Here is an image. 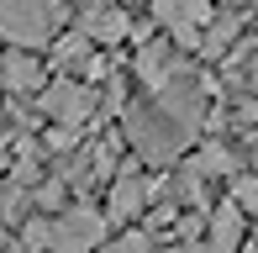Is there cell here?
Listing matches in <instances>:
<instances>
[{"instance_id": "6da1fadb", "label": "cell", "mask_w": 258, "mask_h": 253, "mask_svg": "<svg viewBox=\"0 0 258 253\" xmlns=\"http://www.w3.org/2000/svg\"><path fill=\"white\" fill-rule=\"evenodd\" d=\"M121 137L132 143L137 164H174V158H184L195 148V132L179 126L153 95L137 100V106H121Z\"/></svg>"}, {"instance_id": "7a4b0ae2", "label": "cell", "mask_w": 258, "mask_h": 253, "mask_svg": "<svg viewBox=\"0 0 258 253\" xmlns=\"http://www.w3.org/2000/svg\"><path fill=\"white\" fill-rule=\"evenodd\" d=\"M69 11L58 0H0V37L21 42V48H53V37L63 32Z\"/></svg>"}, {"instance_id": "3957f363", "label": "cell", "mask_w": 258, "mask_h": 253, "mask_svg": "<svg viewBox=\"0 0 258 253\" xmlns=\"http://www.w3.org/2000/svg\"><path fill=\"white\" fill-rule=\"evenodd\" d=\"M37 111L58 126H79L95 116V79H79V74H58L37 90Z\"/></svg>"}, {"instance_id": "277c9868", "label": "cell", "mask_w": 258, "mask_h": 253, "mask_svg": "<svg viewBox=\"0 0 258 253\" xmlns=\"http://www.w3.org/2000/svg\"><path fill=\"white\" fill-rule=\"evenodd\" d=\"M148 16L184 53H201V37H206L211 16H216V0H148Z\"/></svg>"}, {"instance_id": "5b68a950", "label": "cell", "mask_w": 258, "mask_h": 253, "mask_svg": "<svg viewBox=\"0 0 258 253\" xmlns=\"http://www.w3.org/2000/svg\"><path fill=\"white\" fill-rule=\"evenodd\" d=\"M153 195H158V179H148L143 169H137V153H132V158L111 174L105 216H111V222H143V216L153 211Z\"/></svg>"}, {"instance_id": "8992f818", "label": "cell", "mask_w": 258, "mask_h": 253, "mask_svg": "<svg viewBox=\"0 0 258 253\" xmlns=\"http://www.w3.org/2000/svg\"><path fill=\"white\" fill-rule=\"evenodd\" d=\"M100 243H111V216L105 211H95V206H85V201L53 211V248L85 253V248H100Z\"/></svg>"}, {"instance_id": "52a82bcc", "label": "cell", "mask_w": 258, "mask_h": 253, "mask_svg": "<svg viewBox=\"0 0 258 253\" xmlns=\"http://www.w3.org/2000/svg\"><path fill=\"white\" fill-rule=\"evenodd\" d=\"M79 32H85L95 48H116V42H126V37H132V42L148 37V32H137L126 0H90V6L79 11Z\"/></svg>"}, {"instance_id": "ba28073f", "label": "cell", "mask_w": 258, "mask_h": 253, "mask_svg": "<svg viewBox=\"0 0 258 253\" xmlns=\"http://www.w3.org/2000/svg\"><path fill=\"white\" fill-rule=\"evenodd\" d=\"M48 79H53V69L37 58V48L11 42V48L0 53V90H6V95H37Z\"/></svg>"}, {"instance_id": "9c48e42d", "label": "cell", "mask_w": 258, "mask_h": 253, "mask_svg": "<svg viewBox=\"0 0 258 253\" xmlns=\"http://www.w3.org/2000/svg\"><path fill=\"white\" fill-rule=\"evenodd\" d=\"M242 222H248V211H242V206H237V201L227 195L221 206H211V222H206V243L216 248V253H227V248H242V243H248V227H242Z\"/></svg>"}, {"instance_id": "30bf717a", "label": "cell", "mask_w": 258, "mask_h": 253, "mask_svg": "<svg viewBox=\"0 0 258 253\" xmlns=\"http://www.w3.org/2000/svg\"><path fill=\"white\" fill-rule=\"evenodd\" d=\"M190 169H195L201 179H232V174L242 169V158L232 153L227 143H201V148H195V158H190Z\"/></svg>"}, {"instance_id": "8fae6325", "label": "cell", "mask_w": 258, "mask_h": 253, "mask_svg": "<svg viewBox=\"0 0 258 253\" xmlns=\"http://www.w3.org/2000/svg\"><path fill=\"white\" fill-rule=\"evenodd\" d=\"M227 195H232V201H237L248 216H258V169H248V174L237 169V174L227 179Z\"/></svg>"}, {"instance_id": "7c38bea8", "label": "cell", "mask_w": 258, "mask_h": 253, "mask_svg": "<svg viewBox=\"0 0 258 253\" xmlns=\"http://www.w3.org/2000/svg\"><path fill=\"white\" fill-rule=\"evenodd\" d=\"M21 243H27V248H53V216L32 206V216L21 222Z\"/></svg>"}, {"instance_id": "4fadbf2b", "label": "cell", "mask_w": 258, "mask_h": 253, "mask_svg": "<svg viewBox=\"0 0 258 253\" xmlns=\"http://www.w3.org/2000/svg\"><path fill=\"white\" fill-rule=\"evenodd\" d=\"M148 243H158L153 232H143V227H126L121 237H116V248H148Z\"/></svg>"}, {"instance_id": "5bb4252c", "label": "cell", "mask_w": 258, "mask_h": 253, "mask_svg": "<svg viewBox=\"0 0 258 253\" xmlns=\"http://www.w3.org/2000/svg\"><path fill=\"white\" fill-rule=\"evenodd\" d=\"M216 6H237V11H253L258 0H216Z\"/></svg>"}, {"instance_id": "9a60e30c", "label": "cell", "mask_w": 258, "mask_h": 253, "mask_svg": "<svg viewBox=\"0 0 258 253\" xmlns=\"http://www.w3.org/2000/svg\"><path fill=\"white\" fill-rule=\"evenodd\" d=\"M248 143H253V153H258V126H248Z\"/></svg>"}]
</instances>
